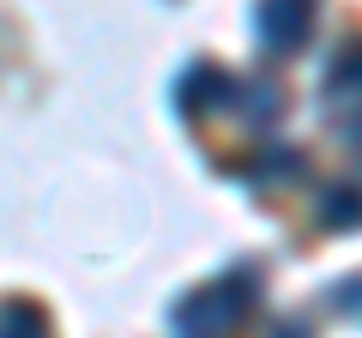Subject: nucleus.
Instances as JSON below:
<instances>
[{"label":"nucleus","mask_w":362,"mask_h":338,"mask_svg":"<svg viewBox=\"0 0 362 338\" xmlns=\"http://www.w3.org/2000/svg\"><path fill=\"white\" fill-rule=\"evenodd\" d=\"M247 308H254L247 278H223V284H206L187 302H175V332L181 338H223L247 320Z\"/></svg>","instance_id":"1"},{"label":"nucleus","mask_w":362,"mask_h":338,"mask_svg":"<svg viewBox=\"0 0 362 338\" xmlns=\"http://www.w3.org/2000/svg\"><path fill=\"white\" fill-rule=\"evenodd\" d=\"M0 338H49V320L30 302H6L0 308Z\"/></svg>","instance_id":"3"},{"label":"nucleus","mask_w":362,"mask_h":338,"mask_svg":"<svg viewBox=\"0 0 362 338\" xmlns=\"http://www.w3.org/2000/svg\"><path fill=\"white\" fill-rule=\"evenodd\" d=\"M308 25H314V0H259V13H254V30L272 54L302 49Z\"/></svg>","instance_id":"2"}]
</instances>
